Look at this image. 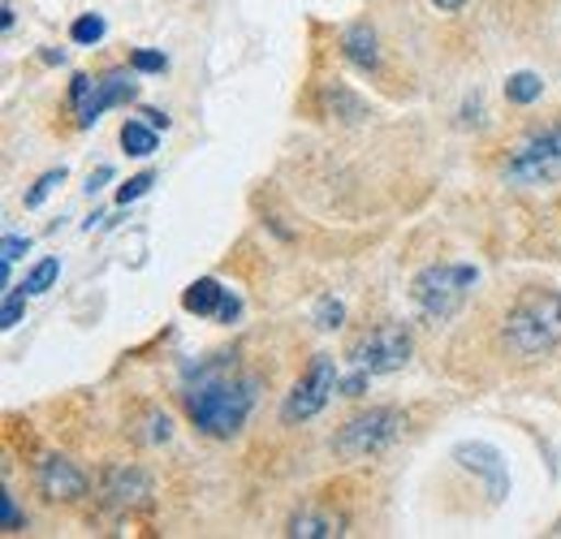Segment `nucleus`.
Masks as SVG:
<instances>
[{"mask_svg":"<svg viewBox=\"0 0 561 539\" xmlns=\"http://www.w3.org/2000/svg\"><path fill=\"white\" fill-rule=\"evenodd\" d=\"M238 311H242L238 294H229V289H225V298H220V311H216V320H220V324H233V320H238Z\"/></svg>","mask_w":561,"mask_h":539,"instance_id":"obj_26","label":"nucleus"},{"mask_svg":"<svg viewBox=\"0 0 561 539\" xmlns=\"http://www.w3.org/2000/svg\"><path fill=\"white\" fill-rule=\"evenodd\" d=\"M476 280H480V272L471 264H432L415 276L411 294H415V302H420L427 320H449V316H458V307L467 302Z\"/></svg>","mask_w":561,"mask_h":539,"instance_id":"obj_3","label":"nucleus"},{"mask_svg":"<svg viewBox=\"0 0 561 539\" xmlns=\"http://www.w3.org/2000/svg\"><path fill=\"white\" fill-rule=\"evenodd\" d=\"M432 4H436V9H440V13H458V9H462V4H467V0H432Z\"/></svg>","mask_w":561,"mask_h":539,"instance_id":"obj_29","label":"nucleus"},{"mask_svg":"<svg viewBox=\"0 0 561 539\" xmlns=\"http://www.w3.org/2000/svg\"><path fill=\"white\" fill-rule=\"evenodd\" d=\"M156 142H160V138H156V126H151V122H147V126H142V122H126V126H122V147H126L130 156H139V160L156 151Z\"/></svg>","mask_w":561,"mask_h":539,"instance_id":"obj_16","label":"nucleus"},{"mask_svg":"<svg viewBox=\"0 0 561 539\" xmlns=\"http://www.w3.org/2000/svg\"><path fill=\"white\" fill-rule=\"evenodd\" d=\"M255 380L251 376H216L208 371L191 393H186V410L191 418L199 423V432L208 436H238L251 418V405H255Z\"/></svg>","mask_w":561,"mask_h":539,"instance_id":"obj_1","label":"nucleus"},{"mask_svg":"<svg viewBox=\"0 0 561 539\" xmlns=\"http://www.w3.org/2000/svg\"><path fill=\"white\" fill-rule=\"evenodd\" d=\"M505 177H510L514 186H553V182H561V126L558 130H545V135L527 138V142L514 151Z\"/></svg>","mask_w":561,"mask_h":539,"instance_id":"obj_7","label":"nucleus"},{"mask_svg":"<svg viewBox=\"0 0 561 539\" xmlns=\"http://www.w3.org/2000/svg\"><path fill=\"white\" fill-rule=\"evenodd\" d=\"M289 536H294V539L342 536V518H333V514H298V518L289 523Z\"/></svg>","mask_w":561,"mask_h":539,"instance_id":"obj_14","label":"nucleus"},{"mask_svg":"<svg viewBox=\"0 0 561 539\" xmlns=\"http://www.w3.org/2000/svg\"><path fill=\"white\" fill-rule=\"evenodd\" d=\"M135 95H139V87H135V78H130L126 69H113V73H104V78L78 73L70 87L78 126H95L108 108H117V104H126V100H135Z\"/></svg>","mask_w":561,"mask_h":539,"instance_id":"obj_5","label":"nucleus"},{"mask_svg":"<svg viewBox=\"0 0 561 539\" xmlns=\"http://www.w3.org/2000/svg\"><path fill=\"white\" fill-rule=\"evenodd\" d=\"M39 492L48 501H78V496H87V474L78 471L70 458H44L39 462Z\"/></svg>","mask_w":561,"mask_h":539,"instance_id":"obj_9","label":"nucleus"},{"mask_svg":"<svg viewBox=\"0 0 561 539\" xmlns=\"http://www.w3.org/2000/svg\"><path fill=\"white\" fill-rule=\"evenodd\" d=\"M147 423H151V440H169V418H160V414H151Z\"/></svg>","mask_w":561,"mask_h":539,"instance_id":"obj_27","label":"nucleus"},{"mask_svg":"<svg viewBox=\"0 0 561 539\" xmlns=\"http://www.w3.org/2000/svg\"><path fill=\"white\" fill-rule=\"evenodd\" d=\"M342 320H346V307H342L337 298H320V307H316V324H320V329H342Z\"/></svg>","mask_w":561,"mask_h":539,"instance_id":"obj_20","label":"nucleus"},{"mask_svg":"<svg viewBox=\"0 0 561 539\" xmlns=\"http://www.w3.org/2000/svg\"><path fill=\"white\" fill-rule=\"evenodd\" d=\"M156 186V173H139V177H130L122 191H117V203H135V199H142L147 191Z\"/></svg>","mask_w":561,"mask_h":539,"instance_id":"obj_22","label":"nucleus"},{"mask_svg":"<svg viewBox=\"0 0 561 539\" xmlns=\"http://www.w3.org/2000/svg\"><path fill=\"white\" fill-rule=\"evenodd\" d=\"M505 341L518 358H536V354L561 345V294L527 289L505 316Z\"/></svg>","mask_w":561,"mask_h":539,"instance_id":"obj_2","label":"nucleus"},{"mask_svg":"<svg viewBox=\"0 0 561 539\" xmlns=\"http://www.w3.org/2000/svg\"><path fill=\"white\" fill-rule=\"evenodd\" d=\"M342 48H346L351 66H358L363 73L380 69V39H376V31H371V26H363V22L346 26V35H342Z\"/></svg>","mask_w":561,"mask_h":539,"instance_id":"obj_11","label":"nucleus"},{"mask_svg":"<svg viewBox=\"0 0 561 539\" xmlns=\"http://www.w3.org/2000/svg\"><path fill=\"white\" fill-rule=\"evenodd\" d=\"M57 276H61V260H53V255H48V260H39L35 268L26 272V280H22V289H26L31 298H35V294H48Z\"/></svg>","mask_w":561,"mask_h":539,"instance_id":"obj_17","label":"nucleus"},{"mask_svg":"<svg viewBox=\"0 0 561 539\" xmlns=\"http://www.w3.org/2000/svg\"><path fill=\"white\" fill-rule=\"evenodd\" d=\"M108 35V22L100 18V13H82L78 22L70 26V39L73 44H100Z\"/></svg>","mask_w":561,"mask_h":539,"instance_id":"obj_18","label":"nucleus"},{"mask_svg":"<svg viewBox=\"0 0 561 539\" xmlns=\"http://www.w3.org/2000/svg\"><path fill=\"white\" fill-rule=\"evenodd\" d=\"M540 95H545V78L540 73H531V69L510 73V82H505V100L510 104H536Z\"/></svg>","mask_w":561,"mask_h":539,"instance_id":"obj_15","label":"nucleus"},{"mask_svg":"<svg viewBox=\"0 0 561 539\" xmlns=\"http://www.w3.org/2000/svg\"><path fill=\"white\" fill-rule=\"evenodd\" d=\"M220 298H225L220 280L204 276V280H195V285L182 294V307H186L191 316H216V311H220Z\"/></svg>","mask_w":561,"mask_h":539,"instance_id":"obj_12","label":"nucleus"},{"mask_svg":"<svg viewBox=\"0 0 561 539\" xmlns=\"http://www.w3.org/2000/svg\"><path fill=\"white\" fill-rule=\"evenodd\" d=\"M351 363L358 371H367V376H389V371L407 367L411 363V333H407V324H385V329L367 333L351 349Z\"/></svg>","mask_w":561,"mask_h":539,"instance_id":"obj_8","label":"nucleus"},{"mask_svg":"<svg viewBox=\"0 0 561 539\" xmlns=\"http://www.w3.org/2000/svg\"><path fill=\"white\" fill-rule=\"evenodd\" d=\"M454 458L467 467V471H476V474H484L489 479V492H492V501H501L505 496V462H501V454L492 449V445H458L454 449Z\"/></svg>","mask_w":561,"mask_h":539,"instance_id":"obj_10","label":"nucleus"},{"mask_svg":"<svg viewBox=\"0 0 561 539\" xmlns=\"http://www.w3.org/2000/svg\"><path fill=\"white\" fill-rule=\"evenodd\" d=\"M31 251V238H18V233H4V242H0V264H13V260H22Z\"/></svg>","mask_w":561,"mask_h":539,"instance_id":"obj_23","label":"nucleus"},{"mask_svg":"<svg viewBox=\"0 0 561 539\" xmlns=\"http://www.w3.org/2000/svg\"><path fill=\"white\" fill-rule=\"evenodd\" d=\"M130 66L139 69V73H160V69H164V57H160V53H147V48H139V53L130 57Z\"/></svg>","mask_w":561,"mask_h":539,"instance_id":"obj_25","label":"nucleus"},{"mask_svg":"<svg viewBox=\"0 0 561 539\" xmlns=\"http://www.w3.org/2000/svg\"><path fill=\"white\" fill-rule=\"evenodd\" d=\"M342 389V371L329 354H316V363L307 367V376L294 385V393L280 405V418L285 423H302V418H316L324 405L333 402V393Z\"/></svg>","mask_w":561,"mask_h":539,"instance_id":"obj_6","label":"nucleus"},{"mask_svg":"<svg viewBox=\"0 0 561 539\" xmlns=\"http://www.w3.org/2000/svg\"><path fill=\"white\" fill-rule=\"evenodd\" d=\"M108 177H113V169H95V173H91V177H87V191H91V195H95V191H100V186H104V182H108Z\"/></svg>","mask_w":561,"mask_h":539,"instance_id":"obj_28","label":"nucleus"},{"mask_svg":"<svg viewBox=\"0 0 561 539\" xmlns=\"http://www.w3.org/2000/svg\"><path fill=\"white\" fill-rule=\"evenodd\" d=\"M108 496H113L117 505H147L151 483H147V474H139V471H117L113 483H108Z\"/></svg>","mask_w":561,"mask_h":539,"instance_id":"obj_13","label":"nucleus"},{"mask_svg":"<svg viewBox=\"0 0 561 539\" xmlns=\"http://www.w3.org/2000/svg\"><path fill=\"white\" fill-rule=\"evenodd\" d=\"M142 117H147L156 130H169V117H164V113H142Z\"/></svg>","mask_w":561,"mask_h":539,"instance_id":"obj_30","label":"nucleus"},{"mask_svg":"<svg viewBox=\"0 0 561 539\" xmlns=\"http://www.w3.org/2000/svg\"><path fill=\"white\" fill-rule=\"evenodd\" d=\"M13 527H22V509H18V501L4 492V496H0V531H13Z\"/></svg>","mask_w":561,"mask_h":539,"instance_id":"obj_24","label":"nucleus"},{"mask_svg":"<svg viewBox=\"0 0 561 539\" xmlns=\"http://www.w3.org/2000/svg\"><path fill=\"white\" fill-rule=\"evenodd\" d=\"M61 182H66V169H48V173H44V177H39V182L26 191V207H39V203L48 199V195H53Z\"/></svg>","mask_w":561,"mask_h":539,"instance_id":"obj_19","label":"nucleus"},{"mask_svg":"<svg viewBox=\"0 0 561 539\" xmlns=\"http://www.w3.org/2000/svg\"><path fill=\"white\" fill-rule=\"evenodd\" d=\"M398 432H402V414L398 410H385V405L380 410H363V414H354L351 423L337 432L333 449L346 462H363V458L389 449L398 440Z\"/></svg>","mask_w":561,"mask_h":539,"instance_id":"obj_4","label":"nucleus"},{"mask_svg":"<svg viewBox=\"0 0 561 539\" xmlns=\"http://www.w3.org/2000/svg\"><path fill=\"white\" fill-rule=\"evenodd\" d=\"M26 298H31L26 289H18V294H9V298H4V307H0V329H13V324L22 320V307H26Z\"/></svg>","mask_w":561,"mask_h":539,"instance_id":"obj_21","label":"nucleus"}]
</instances>
